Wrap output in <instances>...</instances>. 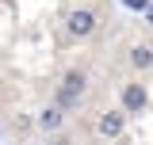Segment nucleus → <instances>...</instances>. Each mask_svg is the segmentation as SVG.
Wrapping results in <instances>:
<instances>
[{
    "mask_svg": "<svg viewBox=\"0 0 153 145\" xmlns=\"http://www.w3.org/2000/svg\"><path fill=\"white\" fill-rule=\"evenodd\" d=\"M80 92H84V76H80V72H69V76L61 80V92H57V103H61V107H73L76 99H80Z\"/></svg>",
    "mask_w": 153,
    "mask_h": 145,
    "instance_id": "1",
    "label": "nucleus"
},
{
    "mask_svg": "<svg viewBox=\"0 0 153 145\" xmlns=\"http://www.w3.org/2000/svg\"><path fill=\"white\" fill-rule=\"evenodd\" d=\"M123 107L126 111H142L146 107V88L142 84H126L123 88Z\"/></svg>",
    "mask_w": 153,
    "mask_h": 145,
    "instance_id": "3",
    "label": "nucleus"
},
{
    "mask_svg": "<svg viewBox=\"0 0 153 145\" xmlns=\"http://www.w3.org/2000/svg\"><path fill=\"white\" fill-rule=\"evenodd\" d=\"M38 122H42V130H54L57 122H61V111H57V107H46V111H42V118H38Z\"/></svg>",
    "mask_w": 153,
    "mask_h": 145,
    "instance_id": "5",
    "label": "nucleus"
},
{
    "mask_svg": "<svg viewBox=\"0 0 153 145\" xmlns=\"http://www.w3.org/2000/svg\"><path fill=\"white\" fill-rule=\"evenodd\" d=\"M123 4H126V8H138V12H146V8H149V0H123Z\"/></svg>",
    "mask_w": 153,
    "mask_h": 145,
    "instance_id": "7",
    "label": "nucleus"
},
{
    "mask_svg": "<svg viewBox=\"0 0 153 145\" xmlns=\"http://www.w3.org/2000/svg\"><path fill=\"white\" fill-rule=\"evenodd\" d=\"M92 27H96V16L92 12H73V16H69V31H73V35H92Z\"/></svg>",
    "mask_w": 153,
    "mask_h": 145,
    "instance_id": "2",
    "label": "nucleus"
},
{
    "mask_svg": "<svg viewBox=\"0 0 153 145\" xmlns=\"http://www.w3.org/2000/svg\"><path fill=\"white\" fill-rule=\"evenodd\" d=\"M134 65H138V69H146V65H149V61H153V54H149V50H146V46H138V50H134Z\"/></svg>",
    "mask_w": 153,
    "mask_h": 145,
    "instance_id": "6",
    "label": "nucleus"
},
{
    "mask_svg": "<svg viewBox=\"0 0 153 145\" xmlns=\"http://www.w3.org/2000/svg\"><path fill=\"white\" fill-rule=\"evenodd\" d=\"M146 23L153 27V0H149V8H146Z\"/></svg>",
    "mask_w": 153,
    "mask_h": 145,
    "instance_id": "8",
    "label": "nucleus"
},
{
    "mask_svg": "<svg viewBox=\"0 0 153 145\" xmlns=\"http://www.w3.org/2000/svg\"><path fill=\"white\" fill-rule=\"evenodd\" d=\"M119 130H123V115H115V111L100 115V134H103V138H115Z\"/></svg>",
    "mask_w": 153,
    "mask_h": 145,
    "instance_id": "4",
    "label": "nucleus"
}]
</instances>
